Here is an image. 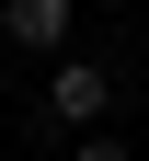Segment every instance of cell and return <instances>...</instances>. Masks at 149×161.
<instances>
[{"label":"cell","instance_id":"6da1fadb","mask_svg":"<svg viewBox=\"0 0 149 161\" xmlns=\"http://www.w3.org/2000/svg\"><path fill=\"white\" fill-rule=\"evenodd\" d=\"M46 115L69 138H103V115H115V69H103V58H57L46 69Z\"/></svg>","mask_w":149,"mask_h":161},{"label":"cell","instance_id":"7a4b0ae2","mask_svg":"<svg viewBox=\"0 0 149 161\" xmlns=\"http://www.w3.org/2000/svg\"><path fill=\"white\" fill-rule=\"evenodd\" d=\"M0 35L35 46V58H57V46L80 35V12H69V0H0Z\"/></svg>","mask_w":149,"mask_h":161},{"label":"cell","instance_id":"3957f363","mask_svg":"<svg viewBox=\"0 0 149 161\" xmlns=\"http://www.w3.org/2000/svg\"><path fill=\"white\" fill-rule=\"evenodd\" d=\"M80 161H126V138H80Z\"/></svg>","mask_w":149,"mask_h":161}]
</instances>
